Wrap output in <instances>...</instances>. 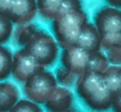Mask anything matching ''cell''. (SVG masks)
I'll list each match as a JSON object with an SVG mask.
<instances>
[{"label": "cell", "instance_id": "7402d4cb", "mask_svg": "<svg viewBox=\"0 0 121 112\" xmlns=\"http://www.w3.org/2000/svg\"><path fill=\"white\" fill-rule=\"evenodd\" d=\"M14 0H0V13L4 16H9Z\"/></svg>", "mask_w": 121, "mask_h": 112}, {"label": "cell", "instance_id": "e0dca14e", "mask_svg": "<svg viewBox=\"0 0 121 112\" xmlns=\"http://www.w3.org/2000/svg\"><path fill=\"white\" fill-rule=\"evenodd\" d=\"M55 76L57 79V82H59L64 87H71V86L76 85V82L80 78L78 75L74 74L73 72H70L69 69H67L63 66L56 69V75Z\"/></svg>", "mask_w": 121, "mask_h": 112}, {"label": "cell", "instance_id": "ffe728a7", "mask_svg": "<svg viewBox=\"0 0 121 112\" xmlns=\"http://www.w3.org/2000/svg\"><path fill=\"white\" fill-rule=\"evenodd\" d=\"M103 50H104V55L108 59V61L113 62L114 65L121 63V45L103 48Z\"/></svg>", "mask_w": 121, "mask_h": 112}, {"label": "cell", "instance_id": "277c9868", "mask_svg": "<svg viewBox=\"0 0 121 112\" xmlns=\"http://www.w3.org/2000/svg\"><path fill=\"white\" fill-rule=\"evenodd\" d=\"M56 88V76L49 70H42L25 82L24 94L27 99L37 104H45Z\"/></svg>", "mask_w": 121, "mask_h": 112}, {"label": "cell", "instance_id": "4fadbf2b", "mask_svg": "<svg viewBox=\"0 0 121 112\" xmlns=\"http://www.w3.org/2000/svg\"><path fill=\"white\" fill-rule=\"evenodd\" d=\"M103 78L107 86L114 94L121 91V67H117L116 65L109 66L103 72Z\"/></svg>", "mask_w": 121, "mask_h": 112}, {"label": "cell", "instance_id": "ba28073f", "mask_svg": "<svg viewBox=\"0 0 121 112\" xmlns=\"http://www.w3.org/2000/svg\"><path fill=\"white\" fill-rule=\"evenodd\" d=\"M37 12V0H14L7 17L13 24H29L35 19Z\"/></svg>", "mask_w": 121, "mask_h": 112}, {"label": "cell", "instance_id": "5b68a950", "mask_svg": "<svg viewBox=\"0 0 121 112\" xmlns=\"http://www.w3.org/2000/svg\"><path fill=\"white\" fill-rule=\"evenodd\" d=\"M59 45L62 48V54H60L62 66L78 76L86 74L88 72V65L91 52L87 51L75 43Z\"/></svg>", "mask_w": 121, "mask_h": 112}, {"label": "cell", "instance_id": "cb8c5ba5", "mask_svg": "<svg viewBox=\"0 0 121 112\" xmlns=\"http://www.w3.org/2000/svg\"><path fill=\"white\" fill-rule=\"evenodd\" d=\"M106 3L112 7H116L121 10V0H106Z\"/></svg>", "mask_w": 121, "mask_h": 112}, {"label": "cell", "instance_id": "5bb4252c", "mask_svg": "<svg viewBox=\"0 0 121 112\" xmlns=\"http://www.w3.org/2000/svg\"><path fill=\"white\" fill-rule=\"evenodd\" d=\"M13 54L9 48L0 44V81L6 80L12 74Z\"/></svg>", "mask_w": 121, "mask_h": 112}, {"label": "cell", "instance_id": "3957f363", "mask_svg": "<svg viewBox=\"0 0 121 112\" xmlns=\"http://www.w3.org/2000/svg\"><path fill=\"white\" fill-rule=\"evenodd\" d=\"M24 49L44 67L52 66L58 57V44L55 38L44 30H38Z\"/></svg>", "mask_w": 121, "mask_h": 112}, {"label": "cell", "instance_id": "9c48e42d", "mask_svg": "<svg viewBox=\"0 0 121 112\" xmlns=\"http://www.w3.org/2000/svg\"><path fill=\"white\" fill-rule=\"evenodd\" d=\"M75 44L89 52L100 51V49L102 48V36L94 23H87L84 25Z\"/></svg>", "mask_w": 121, "mask_h": 112}, {"label": "cell", "instance_id": "52a82bcc", "mask_svg": "<svg viewBox=\"0 0 121 112\" xmlns=\"http://www.w3.org/2000/svg\"><path fill=\"white\" fill-rule=\"evenodd\" d=\"M94 24L102 37L121 33V10L112 6H104L94 14Z\"/></svg>", "mask_w": 121, "mask_h": 112}, {"label": "cell", "instance_id": "7a4b0ae2", "mask_svg": "<svg viewBox=\"0 0 121 112\" xmlns=\"http://www.w3.org/2000/svg\"><path fill=\"white\" fill-rule=\"evenodd\" d=\"M87 23L88 17L83 10H75L58 14L52 20L53 35L58 44L75 43Z\"/></svg>", "mask_w": 121, "mask_h": 112}, {"label": "cell", "instance_id": "30bf717a", "mask_svg": "<svg viewBox=\"0 0 121 112\" xmlns=\"http://www.w3.org/2000/svg\"><path fill=\"white\" fill-rule=\"evenodd\" d=\"M73 104V94L68 87L60 86L53 91L49 100L44 104L50 112H68Z\"/></svg>", "mask_w": 121, "mask_h": 112}, {"label": "cell", "instance_id": "603a6c76", "mask_svg": "<svg viewBox=\"0 0 121 112\" xmlns=\"http://www.w3.org/2000/svg\"><path fill=\"white\" fill-rule=\"evenodd\" d=\"M112 108L114 112H121V91H119L117 93L114 94Z\"/></svg>", "mask_w": 121, "mask_h": 112}, {"label": "cell", "instance_id": "6da1fadb", "mask_svg": "<svg viewBox=\"0 0 121 112\" xmlns=\"http://www.w3.org/2000/svg\"><path fill=\"white\" fill-rule=\"evenodd\" d=\"M76 91L84 104L94 111H106L112 107L114 93L107 86L103 74L88 70L76 82Z\"/></svg>", "mask_w": 121, "mask_h": 112}, {"label": "cell", "instance_id": "9a60e30c", "mask_svg": "<svg viewBox=\"0 0 121 112\" xmlns=\"http://www.w3.org/2000/svg\"><path fill=\"white\" fill-rule=\"evenodd\" d=\"M38 31L37 26L35 24H20L17 26V29L13 31V37L17 44L19 45H26L30 39L35 36V33Z\"/></svg>", "mask_w": 121, "mask_h": 112}, {"label": "cell", "instance_id": "8fae6325", "mask_svg": "<svg viewBox=\"0 0 121 112\" xmlns=\"http://www.w3.org/2000/svg\"><path fill=\"white\" fill-rule=\"evenodd\" d=\"M63 1L64 0H37L38 13L48 20H53L58 16Z\"/></svg>", "mask_w": 121, "mask_h": 112}, {"label": "cell", "instance_id": "8992f818", "mask_svg": "<svg viewBox=\"0 0 121 112\" xmlns=\"http://www.w3.org/2000/svg\"><path fill=\"white\" fill-rule=\"evenodd\" d=\"M45 68L30 55L24 48L17 50L13 54L12 63V76L19 82H26L37 73L44 70Z\"/></svg>", "mask_w": 121, "mask_h": 112}, {"label": "cell", "instance_id": "2e32d148", "mask_svg": "<svg viewBox=\"0 0 121 112\" xmlns=\"http://www.w3.org/2000/svg\"><path fill=\"white\" fill-rule=\"evenodd\" d=\"M108 67H109V63H108V59L106 57V55L100 54V51L91 52L89 65H88V70L97 72V73H102L103 74V72Z\"/></svg>", "mask_w": 121, "mask_h": 112}, {"label": "cell", "instance_id": "7c38bea8", "mask_svg": "<svg viewBox=\"0 0 121 112\" xmlns=\"http://www.w3.org/2000/svg\"><path fill=\"white\" fill-rule=\"evenodd\" d=\"M1 94H3V112H9L19 100L18 88L7 81L1 82Z\"/></svg>", "mask_w": 121, "mask_h": 112}, {"label": "cell", "instance_id": "44dd1931", "mask_svg": "<svg viewBox=\"0 0 121 112\" xmlns=\"http://www.w3.org/2000/svg\"><path fill=\"white\" fill-rule=\"evenodd\" d=\"M75 10H83L81 0H64L62 6H60V11L58 14L65 13L69 11H75Z\"/></svg>", "mask_w": 121, "mask_h": 112}, {"label": "cell", "instance_id": "d6986e66", "mask_svg": "<svg viewBox=\"0 0 121 112\" xmlns=\"http://www.w3.org/2000/svg\"><path fill=\"white\" fill-rule=\"evenodd\" d=\"M9 112H43L39 105L30 99H22Z\"/></svg>", "mask_w": 121, "mask_h": 112}, {"label": "cell", "instance_id": "d4e9b609", "mask_svg": "<svg viewBox=\"0 0 121 112\" xmlns=\"http://www.w3.org/2000/svg\"><path fill=\"white\" fill-rule=\"evenodd\" d=\"M0 112H3V94H1V82H0Z\"/></svg>", "mask_w": 121, "mask_h": 112}, {"label": "cell", "instance_id": "ac0fdd59", "mask_svg": "<svg viewBox=\"0 0 121 112\" xmlns=\"http://www.w3.org/2000/svg\"><path fill=\"white\" fill-rule=\"evenodd\" d=\"M13 33V23L7 16L0 13V44H5L10 41Z\"/></svg>", "mask_w": 121, "mask_h": 112}]
</instances>
